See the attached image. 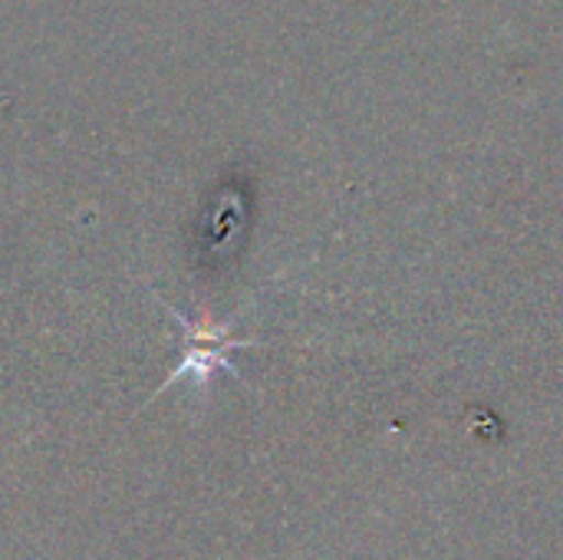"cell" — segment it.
Returning a JSON list of instances; mask_svg holds the SVG:
<instances>
[{"label":"cell","instance_id":"1","mask_svg":"<svg viewBox=\"0 0 563 560\" xmlns=\"http://www.w3.org/2000/svg\"><path fill=\"white\" fill-rule=\"evenodd\" d=\"M178 323L181 337H185V353H181V363L175 366V373L165 380V386L158 393H165L172 383L178 380H195V383H208L214 376V370H224V373H238L234 363L228 360L231 350H241V347H254L251 340H234L231 337V327L228 323H214V320H188L181 317L175 307H168L165 300H158Z\"/></svg>","mask_w":563,"mask_h":560}]
</instances>
